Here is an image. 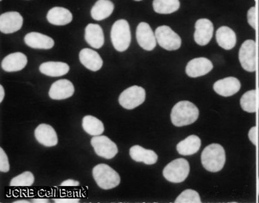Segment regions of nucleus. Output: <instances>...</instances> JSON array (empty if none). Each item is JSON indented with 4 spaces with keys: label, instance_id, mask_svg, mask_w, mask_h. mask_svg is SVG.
Instances as JSON below:
<instances>
[{
    "label": "nucleus",
    "instance_id": "nucleus-10",
    "mask_svg": "<svg viewBox=\"0 0 259 203\" xmlns=\"http://www.w3.org/2000/svg\"><path fill=\"white\" fill-rule=\"evenodd\" d=\"M23 25V17L16 11L6 12L0 17V30L2 33L9 34L21 29Z\"/></svg>",
    "mask_w": 259,
    "mask_h": 203
},
{
    "label": "nucleus",
    "instance_id": "nucleus-15",
    "mask_svg": "<svg viewBox=\"0 0 259 203\" xmlns=\"http://www.w3.org/2000/svg\"><path fill=\"white\" fill-rule=\"evenodd\" d=\"M34 135L37 141L45 146H55L58 143L57 132L49 124H41L38 126L35 129Z\"/></svg>",
    "mask_w": 259,
    "mask_h": 203
},
{
    "label": "nucleus",
    "instance_id": "nucleus-31",
    "mask_svg": "<svg viewBox=\"0 0 259 203\" xmlns=\"http://www.w3.org/2000/svg\"><path fill=\"white\" fill-rule=\"evenodd\" d=\"M176 203H201L199 193L193 189H187L177 198Z\"/></svg>",
    "mask_w": 259,
    "mask_h": 203
},
{
    "label": "nucleus",
    "instance_id": "nucleus-12",
    "mask_svg": "<svg viewBox=\"0 0 259 203\" xmlns=\"http://www.w3.org/2000/svg\"><path fill=\"white\" fill-rule=\"evenodd\" d=\"M137 39L140 47L148 51L153 50L157 42L153 30L146 22L139 24L137 28Z\"/></svg>",
    "mask_w": 259,
    "mask_h": 203
},
{
    "label": "nucleus",
    "instance_id": "nucleus-22",
    "mask_svg": "<svg viewBox=\"0 0 259 203\" xmlns=\"http://www.w3.org/2000/svg\"><path fill=\"white\" fill-rule=\"evenodd\" d=\"M69 65L61 62H45L39 67V71L42 74L51 77H60V76H65L69 72Z\"/></svg>",
    "mask_w": 259,
    "mask_h": 203
},
{
    "label": "nucleus",
    "instance_id": "nucleus-38",
    "mask_svg": "<svg viewBox=\"0 0 259 203\" xmlns=\"http://www.w3.org/2000/svg\"><path fill=\"white\" fill-rule=\"evenodd\" d=\"M33 202H49L50 201L47 199H33Z\"/></svg>",
    "mask_w": 259,
    "mask_h": 203
},
{
    "label": "nucleus",
    "instance_id": "nucleus-7",
    "mask_svg": "<svg viewBox=\"0 0 259 203\" xmlns=\"http://www.w3.org/2000/svg\"><path fill=\"white\" fill-rule=\"evenodd\" d=\"M155 36L159 45L167 50H177L182 45L180 36L166 25L157 28L155 32Z\"/></svg>",
    "mask_w": 259,
    "mask_h": 203
},
{
    "label": "nucleus",
    "instance_id": "nucleus-13",
    "mask_svg": "<svg viewBox=\"0 0 259 203\" xmlns=\"http://www.w3.org/2000/svg\"><path fill=\"white\" fill-rule=\"evenodd\" d=\"M213 68V65L208 59L201 57L192 59L186 66V73L191 78L205 76Z\"/></svg>",
    "mask_w": 259,
    "mask_h": 203
},
{
    "label": "nucleus",
    "instance_id": "nucleus-26",
    "mask_svg": "<svg viewBox=\"0 0 259 203\" xmlns=\"http://www.w3.org/2000/svg\"><path fill=\"white\" fill-rule=\"evenodd\" d=\"M114 10V5L110 0H98L91 9V17L101 21L108 18Z\"/></svg>",
    "mask_w": 259,
    "mask_h": 203
},
{
    "label": "nucleus",
    "instance_id": "nucleus-42",
    "mask_svg": "<svg viewBox=\"0 0 259 203\" xmlns=\"http://www.w3.org/2000/svg\"><path fill=\"white\" fill-rule=\"evenodd\" d=\"M135 1H142V0H135Z\"/></svg>",
    "mask_w": 259,
    "mask_h": 203
},
{
    "label": "nucleus",
    "instance_id": "nucleus-1",
    "mask_svg": "<svg viewBox=\"0 0 259 203\" xmlns=\"http://www.w3.org/2000/svg\"><path fill=\"white\" fill-rule=\"evenodd\" d=\"M199 116V109L194 104L188 100H182L172 109L170 118L174 126L181 127L196 122Z\"/></svg>",
    "mask_w": 259,
    "mask_h": 203
},
{
    "label": "nucleus",
    "instance_id": "nucleus-20",
    "mask_svg": "<svg viewBox=\"0 0 259 203\" xmlns=\"http://www.w3.org/2000/svg\"><path fill=\"white\" fill-rule=\"evenodd\" d=\"M86 41L91 47L100 49L105 43V36L103 30L97 24H89L85 28L84 35Z\"/></svg>",
    "mask_w": 259,
    "mask_h": 203
},
{
    "label": "nucleus",
    "instance_id": "nucleus-14",
    "mask_svg": "<svg viewBox=\"0 0 259 203\" xmlns=\"http://www.w3.org/2000/svg\"><path fill=\"white\" fill-rule=\"evenodd\" d=\"M241 89V83L238 78L227 77L219 80L213 84V89L217 94L224 97L235 95Z\"/></svg>",
    "mask_w": 259,
    "mask_h": 203
},
{
    "label": "nucleus",
    "instance_id": "nucleus-28",
    "mask_svg": "<svg viewBox=\"0 0 259 203\" xmlns=\"http://www.w3.org/2000/svg\"><path fill=\"white\" fill-rule=\"evenodd\" d=\"M153 10L160 14H169L178 11L180 0H153Z\"/></svg>",
    "mask_w": 259,
    "mask_h": 203
},
{
    "label": "nucleus",
    "instance_id": "nucleus-30",
    "mask_svg": "<svg viewBox=\"0 0 259 203\" xmlns=\"http://www.w3.org/2000/svg\"><path fill=\"white\" fill-rule=\"evenodd\" d=\"M34 176L30 172L23 173L14 177L11 180V186H31L34 183Z\"/></svg>",
    "mask_w": 259,
    "mask_h": 203
},
{
    "label": "nucleus",
    "instance_id": "nucleus-21",
    "mask_svg": "<svg viewBox=\"0 0 259 203\" xmlns=\"http://www.w3.org/2000/svg\"><path fill=\"white\" fill-rule=\"evenodd\" d=\"M130 155L134 161L153 165L158 161V155L153 150L146 149L140 145H134L130 149Z\"/></svg>",
    "mask_w": 259,
    "mask_h": 203
},
{
    "label": "nucleus",
    "instance_id": "nucleus-25",
    "mask_svg": "<svg viewBox=\"0 0 259 203\" xmlns=\"http://www.w3.org/2000/svg\"><path fill=\"white\" fill-rule=\"evenodd\" d=\"M201 145V139L198 136L192 135L180 142L177 144V149L179 154L184 156H189L198 153Z\"/></svg>",
    "mask_w": 259,
    "mask_h": 203
},
{
    "label": "nucleus",
    "instance_id": "nucleus-43",
    "mask_svg": "<svg viewBox=\"0 0 259 203\" xmlns=\"http://www.w3.org/2000/svg\"><path fill=\"white\" fill-rule=\"evenodd\" d=\"M1 1H3V0H1Z\"/></svg>",
    "mask_w": 259,
    "mask_h": 203
},
{
    "label": "nucleus",
    "instance_id": "nucleus-18",
    "mask_svg": "<svg viewBox=\"0 0 259 203\" xmlns=\"http://www.w3.org/2000/svg\"><path fill=\"white\" fill-rule=\"evenodd\" d=\"M25 42L33 49H49L54 46V41L50 36L37 32H31L25 36Z\"/></svg>",
    "mask_w": 259,
    "mask_h": 203
},
{
    "label": "nucleus",
    "instance_id": "nucleus-2",
    "mask_svg": "<svg viewBox=\"0 0 259 203\" xmlns=\"http://www.w3.org/2000/svg\"><path fill=\"white\" fill-rule=\"evenodd\" d=\"M201 164L209 172H220L226 162L225 150L218 143H212L204 148L201 153Z\"/></svg>",
    "mask_w": 259,
    "mask_h": 203
},
{
    "label": "nucleus",
    "instance_id": "nucleus-16",
    "mask_svg": "<svg viewBox=\"0 0 259 203\" xmlns=\"http://www.w3.org/2000/svg\"><path fill=\"white\" fill-rule=\"evenodd\" d=\"M74 87L70 81L60 79L51 86L49 90V96L54 100H64L69 98L74 93Z\"/></svg>",
    "mask_w": 259,
    "mask_h": 203
},
{
    "label": "nucleus",
    "instance_id": "nucleus-11",
    "mask_svg": "<svg viewBox=\"0 0 259 203\" xmlns=\"http://www.w3.org/2000/svg\"><path fill=\"white\" fill-rule=\"evenodd\" d=\"M194 40L200 46H205L213 35V24L207 19H200L195 25Z\"/></svg>",
    "mask_w": 259,
    "mask_h": 203
},
{
    "label": "nucleus",
    "instance_id": "nucleus-40",
    "mask_svg": "<svg viewBox=\"0 0 259 203\" xmlns=\"http://www.w3.org/2000/svg\"><path fill=\"white\" fill-rule=\"evenodd\" d=\"M257 92H258V95H257V99H258V102H257V105H258L259 109V89H258V91H257Z\"/></svg>",
    "mask_w": 259,
    "mask_h": 203
},
{
    "label": "nucleus",
    "instance_id": "nucleus-33",
    "mask_svg": "<svg viewBox=\"0 0 259 203\" xmlns=\"http://www.w3.org/2000/svg\"><path fill=\"white\" fill-rule=\"evenodd\" d=\"M247 22L253 29H256V9L252 7L247 12Z\"/></svg>",
    "mask_w": 259,
    "mask_h": 203
},
{
    "label": "nucleus",
    "instance_id": "nucleus-34",
    "mask_svg": "<svg viewBox=\"0 0 259 203\" xmlns=\"http://www.w3.org/2000/svg\"><path fill=\"white\" fill-rule=\"evenodd\" d=\"M248 136L249 140L252 142V144L256 145L257 140H258V138H257L256 126H253V127H252L249 129Z\"/></svg>",
    "mask_w": 259,
    "mask_h": 203
},
{
    "label": "nucleus",
    "instance_id": "nucleus-6",
    "mask_svg": "<svg viewBox=\"0 0 259 203\" xmlns=\"http://www.w3.org/2000/svg\"><path fill=\"white\" fill-rule=\"evenodd\" d=\"M146 92L144 88L132 86L121 92L119 102L121 107L127 110H133L145 102Z\"/></svg>",
    "mask_w": 259,
    "mask_h": 203
},
{
    "label": "nucleus",
    "instance_id": "nucleus-5",
    "mask_svg": "<svg viewBox=\"0 0 259 203\" xmlns=\"http://www.w3.org/2000/svg\"><path fill=\"white\" fill-rule=\"evenodd\" d=\"M190 164L187 160L178 158L164 167L163 175L167 181L180 183L185 181L190 174Z\"/></svg>",
    "mask_w": 259,
    "mask_h": 203
},
{
    "label": "nucleus",
    "instance_id": "nucleus-35",
    "mask_svg": "<svg viewBox=\"0 0 259 203\" xmlns=\"http://www.w3.org/2000/svg\"><path fill=\"white\" fill-rule=\"evenodd\" d=\"M62 186H78L79 185V183L78 181H76L74 180H67L65 181L62 182V184H61Z\"/></svg>",
    "mask_w": 259,
    "mask_h": 203
},
{
    "label": "nucleus",
    "instance_id": "nucleus-36",
    "mask_svg": "<svg viewBox=\"0 0 259 203\" xmlns=\"http://www.w3.org/2000/svg\"><path fill=\"white\" fill-rule=\"evenodd\" d=\"M54 201L55 202H79V199H57Z\"/></svg>",
    "mask_w": 259,
    "mask_h": 203
},
{
    "label": "nucleus",
    "instance_id": "nucleus-3",
    "mask_svg": "<svg viewBox=\"0 0 259 203\" xmlns=\"http://www.w3.org/2000/svg\"><path fill=\"white\" fill-rule=\"evenodd\" d=\"M93 176L97 185L105 190L116 188L121 180L117 172L106 164L96 166L93 169Z\"/></svg>",
    "mask_w": 259,
    "mask_h": 203
},
{
    "label": "nucleus",
    "instance_id": "nucleus-17",
    "mask_svg": "<svg viewBox=\"0 0 259 203\" xmlns=\"http://www.w3.org/2000/svg\"><path fill=\"white\" fill-rule=\"evenodd\" d=\"M28 63L26 56L22 53H14L5 57L2 62V68L6 72H18L25 68Z\"/></svg>",
    "mask_w": 259,
    "mask_h": 203
},
{
    "label": "nucleus",
    "instance_id": "nucleus-24",
    "mask_svg": "<svg viewBox=\"0 0 259 203\" xmlns=\"http://www.w3.org/2000/svg\"><path fill=\"white\" fill-rule=\"evenodd\" d=\"M217 41L222 48L229 50L236 46L237 37L236 33L231 28L222 26L217 31Z\"/></svg>",
    "mask_w": 259,
    "mask_h": 203
},
{
    "label": "nucleus",
    "instance_id": "nucleus-37",
    "mask_svg": "<svg viewBox=\"0 0 259 203\" xmlns=\"http://www.w3.org/2000/svg\"><path fill=\"white\" fill-rule=\"evenodd\" d=\"M5 95H6V92H5V89L3 86H0V102H3L5 98Z\"/></svg>",
    "mask_w": 259,
    "mask_h": 203
},
{
    "label": "nucleus",
    "instance_id": "nucleus-23",
    "mask_svg": "<svg viewBox=\"0 0 259 203\" xmlns=\"http://www.w3.org/2000/svg\"><path fill=\"white\" fill-rule=\"evenodd\" d=\"M47 20L54 25H66L71 22L73 15L67 9L62 7H54L49 11Z\"/></svg>",
    "mask_w": 259,
    "mask_h": 203
},
{
    "label": "nucleus",
    "instance_id": "nucleus-32",
    "mask_svg": "<svg viewBox=\"0 0 259 203\" xmlns=\"http://www.w3.org/2000/svg\"><path fill=\"white\" fill-rule=\"evenodd\" d=\"M10 170V164L7 155L3 148H0V171L2 172H8Z\"/></svg>",
    "mask_w": 259,
    "mask_h": 203
},
{
    "label": "nucleus",
    "instance_id": "nucleus-4",
    "mask_svg": "<svg viewBox=\"0 0 259 203\" xmlns=\"http://www.w3.org/2000/svg\"><path fill=\"white\" fill-rule=\"evenodd\" d=\"M110 37L112 44L116 50L124 52L128 49L131 41V28L128 22L124 20L116 21L112 27Z\"/></svg>",
    "mask_w": 259,
    "mask_h": 203
},
{
    "label": "nucleus",
    "instance_id": "nucleus-19",
    "mask_svg": "<svg viewBox=\"0 0 259 203\" xmlns=\"http://www.w3.org/2000/svg\"><path fill=\"white\" fill-rule=\"evenodd\" d=\"M80 62L91 71H98L103 65V61L98 53L94 49L84 48L79 53Z\"/></svg>",
    "mask_w": 259,
    "mask_h": 203
},
{
    "label": "nucleus",
    "instance_id": "nucleus-27",
    "mask_svg": "<svg viewBox=\"0 0 259 203\" xmlns=\"http://www.w3.org/2000/svg\"><path fill=\"white\" fill-rule=\"evenodd\" d=\"M83 129L92 136L102 135L105 130L103 123L98 118L92 116L84 117L82 119Z\"/></svg>",
    "mask_w": 259,
    "mask_h": 203
},
{
    "label": "nucleus",
    "instance_id": "nucleus-9",
    "mask_svg": "<svg viewBox=\"0 0 259 203\" xmlns=\"http://www.w3.org/2000/svg\"><path fill=\"white\" fill-rule=\"evenodd\" d=\"M91 143L96 154L105 159H112L119 151L116 143L107 136H94Z\"/></svg>",
    "mask_w": 259,
    "mask_h": 203
},
{
    "label": "nucleus",
    "instance_id": "nucleus-39",
    "mask_svg": "<svg viewBox=\"0 0 259 203\" xmlns=\"http://www.w3.org/2000/svg\"><path fill=\"white\" fill-rule=\"evenodd\" d=\"M17 202V203H28L29 202H28V201H27V200H17V201H15V202Z\"/></svg>",
    "mask_w": 259,
    "mask_h": 203
},
{
    "label": "nucleus",
    "instance_id": "nucleus-41",
    "mask_svg": "<svg viewBox=\"0 0 259 203\" xmlns=\"http://www.w3.org/2000/svg\"><path fill=\"white\" fill-rule=\"evenodd\" d=\"M258 192L259 194V177H258Z\"/></svg>",
    "mask_w": 259,
    "mask_h": 203
},
{
    "label": "nucleus",
    "instance_id": "nucleus-8",
    "mask_svg": "<svg viewBox=\"0 0 259 203\" xmlns=\"http://www.w3.org/2000/svg\"><path fill=\"white\" fill-rule=\"evenodd\" d=\"M239 62L241 67L247 72L256 70V44L253 40H247L239 49Z\"/></svg>",
    "mask_w": 259,
    "mask_h": 203
},
{
    "label": "nucleus",
    "instance_id": "nucleus-29",
    "mask_svg": "<svg viewBox=\"0 0 259 203\" xmlns=\"http://www.w3.org/2000/svg\"><path fill=\"white\" fill-rule=\"evenodd\" d=\"M240 105L244 111L254 113L257 109V91L255 89L247 91L241 97Z\"/></svg>",
    "mask_w": 259,
    "mask_h": 203
}]
</instances>
